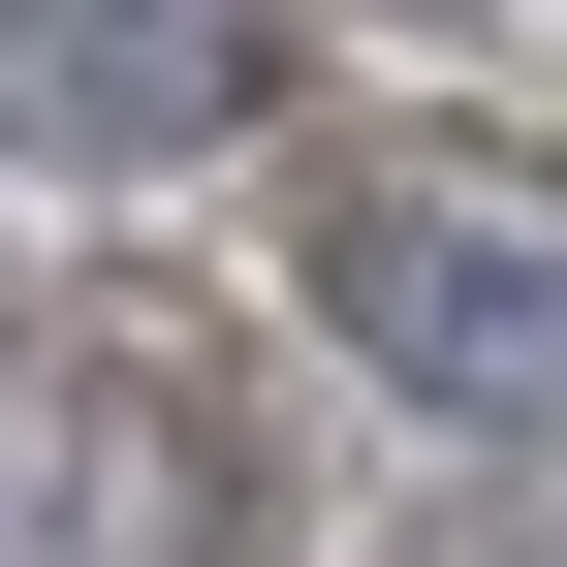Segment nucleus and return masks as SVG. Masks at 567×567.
<instances>
[{"label": "nucleus", "instance_id": "nucleus-1", "mask_svg": "<svg viewBox=\"0 0 567 567\" xmlns=\"http://www.w3.org/2000/svg\"><path fill=\"white\" fill-rule=\"evenodd\" d=\"M284 284H316V347L379 410L567 473V158H505V126H347V158L284 189Z\"/></svg>", "mask_w": 567, "mask_h": 567}, {"label": "nucleus", "instance_id": "nucleus-3", "mask_svg": "<svg viewBox=\"0 0 567 567\" xmlns=\"http://www.w3.org/2000/svg\"><path fill=\"white\" fill-rule=\"evenodd\" d=\"M252 126L221 0H0V189H189Z\"/></svg>", "mask_w": 567, "mask_h": 567}, {"label": "nucleus", "instance_id": "nucleus-2", "mask_svg": "<svg viewBox=\"0 0 567 567\" xmlns=\"http://www.w3.org/2000/svg\"><path fill=\"white\" fill-rule=\"evenodd\" d=\"M0 567H284L252 410L95 284H0Z\"/></svg>", "mask_w": 567, "mask_h": 567}, {"label": "nucleus", "instance_id": "nucleus-4", "mask_svg": "<svg viewBox=\"0 0 567 567\" xmlns=\"http://www.w3.org/2000/svg\"><path fill=\"white\" fill-rule=\"evenodd\" d=\"M379 32H473V0H379Z\"/></svg>", "mask_w": 567, "mask_h": 567}]
</instances>
